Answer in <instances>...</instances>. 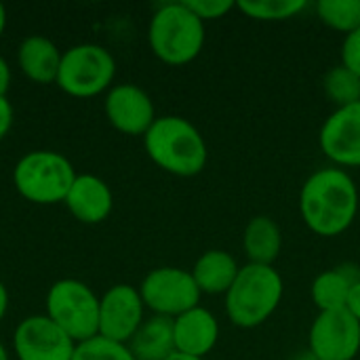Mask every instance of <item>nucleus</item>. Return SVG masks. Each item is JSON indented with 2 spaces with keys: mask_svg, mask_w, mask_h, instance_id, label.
Wrapping results in <instances>:
<instances>
[{
  "mask_svg": "<svg viewBox=\"0 0 360 360\" xmlns=\"http://www.w3.org/2000/svg\"><path fill=\"white\" fill-rule=\"evenodd\" d=\"M304 224L319 236L344 234L359 215V190L344 169H321L312 173L300 192Z\"/></svg>",
  "mask_w": 360,
  "mask_h": 360,
  "instance_id": "nucleus-1",
  "label": "nucleus"
},
{
  "mask_svg": "<svg viewBox=\"0 0 360 360\" xmlns=\"http://www.w3.org/2000/svg\"><path fill=\"white\" fill-rule=\"evenodd\" d=\"M146 152L154 165L177 177L198 175L209 160L200 131L181 116H160L143 135Z\"/></svg>",
  "mask_w": 360,
  "mask_h": 360,
  "instance_id": "nucleus-2",
  "label": "nucleus"
},
{
  "mask_svg": "<svg viewBox=\"0 0 360 360\" xmlns=\"http://www.w3.org/2000/svg\"><path fill=\"white\" fill-rule=\"evenodd\" d=\"M285 285L274 266L247 264L226 293V314L232 325L255 329L276 312Z\"/></svg>",
  "mask_w": 360,
  "mask_h": 360,
  "instance_id": "nucleus-3",
  "label": "nucleus"
},
{
  "mask_svg": "<svg viewBox=\"0 0 360 360\" xmlns=\"http://www.w3.org/2000/svg\"><path fill=\"white\" fill-rule=\"evenodd\" d=\"M148 40L160 61L184 65L205 46V23L184 2H169L152 15Z\"/></svg>",
  "mask_w": 360,
  "mask_h": 360,
  "instance_id": "nucleus-4",
  "label": "nucleus"
},
{
  "mask_svg": "<svg viewBox=\"0 0 360 360\" xmlns=\"http://www.w3.org/2000/svg\"><path fill=\"white\" fill-rule=\"evenodd\" d=\"M17 192L36 205H55L63 202L74 179L72 162L49 150H36L25 154L13 173Z\"/></svg>",
  "mask_w": 360,
  "mask_h": 360,
  "instance_id": "nucleus-5",
  "label": "nucleus"
},
{
  "mask_svg": "<svg viewBox=\"0 0 360 360\" xmlns=\"http://www.w3.org/2000/svg\"><path fill=\"white\" fill-rule=\"evenodd\" d=\"M46 316L76 344L99 335V300L76 278H63L51 287Z\"/></svg>",
  "mask_w": 360,
  "mask_h": 360,
  "instance_id": "nucleus-6",
  "label": "nucleus"
},
{
  "mask_svg": "<svg viewBox=\"0 0 360 360\" xmlns=\"http://www.w3.org/2000/svg\"><path fill=\"white\" fill-rule=\"evenodd\" d=\"M116 74L112 53L99 44H78L63 53L57 84L72 97H95L105 91Z\"/></svg>",
  "mask_w": 360,
  "mask_h": 360,
  "instance_id": "nucleus-7",
  "label": "nucleus"
},
{
  "mask_svg": "<svg viewBox=\"0 0 360 360\" xmlns=\"http://www.w3.org/2000/svg\"><path fill=\"white\" fill-rule=\"evenodd\" d=\"M139 295L143 306L156 312V316L177 319L196 308L202 293L192 272L181 268H156L143 278Z\"/></svg>",
  "mask_w": 360,
  "mask_h": 360,
  "instance_id": "nucleus-8",
  "label": "nucleus"
},
{
  "mask_svg": "<svg viewBox=\"0 0 360 360\" xmlns=\"http://www.w3.org/2000/svg\"><path fill=\"white\" fill-rule=\"evenodd\" d=\"M310 350L316 360H354L360 350V323L346 308L321 312L310 327Z\"/></svg>",
  "mask_w": 360,
  "mask_h": 360,
  "instance_id": "nucleus-9",
  "label": "nucleus"
},
{
  "mask_svg": "<svg viewBox=\"0 0 360 360\" xmlns=\"http://www.w3.org/2000/svg\"><path fill=\"white\" fill-rule=\"evenodd\" d=\"M143 325V300L131 285H116L99 300V335L129 344Z\"/></svg>",
  "mask_w": 360,
  "mask_h": 360,
  "instance_id": "nucleus-10",
  "label": "nucleus"
},
{
  "mask_svg": "<svg viewBox=\"0 0 360 360\" xmlns=\"http://www.w3.org/2000/svg\"><path fill=\"white\" fill-rule=\"evenodd\" d=\"M15 352L19 360H72L76 342L49 316H30L15 329Z\"/></svg>",
  "mask_w": 360,
  "mask_h": 360,
  "instance_id": "nucleus-11",
  "label": "nucleus"
},
{
  "mask_svg": "<svg viewBox=\"0 0 360 360\" xmlns=\"http://www.w3.org/2000/svg\"><path fill=\"white\" fill-rule=\"evenodd\" d=\"M323 154L340 167H360V101L338 108L323 124Z\"/></svg>",
  "mask_w": 360,
  "mask_h": 360,
  "instance_id": "nucleus-12",
  "label": "nucleus"
},
{
  "mask_svg": "<svg viewBox=\"0 0 360 360\" xmlns=\"http://www.w3.org/2000/svg\"><path fill=\"white\" fill-rule=\"evenodd\" d=\"M110 124L124 135H146L156 120L150 95L135 84H118L105 97Z\"/></svg>",
  "mask_w": 360,
  "mask_h": 360,
  "instance_id": "nucleus-13",
  "label": "nucleus"
},
{
  "mask_svg": "<svg viewBox=\"0 0 360 360\" xmlns=\"http://www.w3.org/2000/svg\"><path fill=\"white\" fill-rule=\"evenodd\" d=\"M173 335L175 352L194 359H205L217 344L219 325L207 308L196 306L173 319Z\"/></svg>",
  "mask_w": 360,
  "mask_h": 360,
  "instance_id": "nucleus-14",
  "label": "nucleus"
},
{
  "mask_svg": "<svg viewBox=\"0 0 360 360\" xmlns=\"http://www.w3.org/2000/svg\"><path fill=\"white\" fill-rule=\"evenodd\" d=\"M63 202L78 221L99 224L112 213L114 198L103 179L95 175H76Z\"/></svg>",
  "mask_w": 360,
  "mask_h": 360,
  "instance_id": "nucleus-15",
  "label": "nucleus"
},
{
  "mask_svg": "<svg viewBox=\"0 0 360 360\" xmlns=\"http://www.w3.org/2000/svg\"><path fill=\"white\" fill-rule=\"evenodd\" d=\"M238 272L240 268L236 259L228 251H221V249H211L202 253L192 268V276L200 293H207V295H226L230 287L234 285Z\"/></svg>",
  "mask_w": 360,
  "mask_h": 360,
  "instance_id": "nucleus-16",
  "label": "nucleus"
},
{
  "mask_svg": "<svg viewBox=\"0 0 360 360\" xmlns=\"http://www.w3.org/2000/svg\"><path fill=\"white\" fill-rule=\"evenodd\" d=\"M61 53L44 36H30L19 46V68L21 72L40 84L57 82L59 65H61Z\"/></svg>",
  "mask_w": 360,
  "mask_h": 360,
  "instance_id": "nucleus-17",
  "label": "nucleus"
},
{
  "mask_svg": "<svg viewBox=\"0 0 360 360\" xmlns=\"http://www.w3.org/2000/svg\"><path fill=\"white\" fill-rule=\"evenodd\" d=\"M243 247L249 257V264L272 266L283 249V232L272 217L257 215L245 228Z\"/></svg>",
  "mask_w": 360,
  "mask_h": 360,
  "instance_id": "nucleus-18",
  "label": "nucleus"
},
{
  "mask_svg": "<svg viewBox=\"0 0 360 360\" xmlns=\"http://www.w3.org/2000/svg\"><path fill=\"white\" fill-rule=\"evenodd\" d=\"M129 350L135 360H167L175 354L173 319L154 316L146 321L129 342Z\"/></svg>",
  "mask_w": 360,
  "mask_h": 360,
  "instance_id": "nucleus-19",
  "label": "nucleus"
},
{
  "mask_svg": "<svg viewBox=\"0 0 360 360\" xmlns=\"http://www.w3.org/2000/svg\"><path fill=\"white\" fill-rule=\"evenodd\" d=\"M359 281L360 276L352 274L348 266L321 272L312 283V300L316 308L321 312L344 310L348 304V295Z\"/></svg>",
  "mask_w": 360,
  "mask_h": 360,
  "instance_id": "nucleus-20",
  "label": "nucleus"
},
{
  "mask_svg": "<svg viewBox=\"0 0 360 360\" xmlns=\"http://www.w3.org/2000/svg\"><path fill=\"white\" fill-rule=\"evenodd\" d=\"M319 19L346 36L360 27V0H321L316 2Z\"/></svg>",
  "mask_w": 360,
  "mask_h": 360,
  "instance_id": "nucleus-21",
  "label": "nucleus"
},
{
  "mask_svg": "<svg viewBox=\"0 0 360 360\" xmlns=\"http://www.w3.org/2000/svg\"><path fill=\"white\" fill-rule=\"evenodd\" d=\"M308 2L304 0H240L236 8L257 21H285L300 15Z\"/></svg>",
  "mask_w": 360,
  "mask_h": 360,
  "instance_id": "nucleus-22",
  "label": "nucleus"
},
{
  "mask_svg": "<svg viewBox=\"0 0 360 360\" xmlns=\"http://www.w3.org/2000/svg\"><path fill=\"white\" fill-rule=\"evenodd\" d=\"M325 93L338 108L359 103L360 76H356L352 70H348L344 65H338V68L329 70L325 76Z\"/></svg>",
  "mask_w": 360,
  "mask_h": 360,
  "instance_id": "nucleus-23",
  "label": "nucleus"
},
{
  "mask_svg": "<svg viewBox=\"0 0 360 360\" xmlns=\"http://www.w3.org/2000/svg\"><path fill=\"white\" fill-rule=\"evenodd\" d=\"M72 360H135L127 344L110 342L101 335L76 344Z\"/></svg>",
  "mask_w": 360,
  "mask_h": 360,
  "instance_id": "nucleus-24",
  "label": "nucleus"
},
{
  "mask_svg": "<svg viewBox=\"0 0 360 360\" xmlns=\"http://www.w3.org/2000/svg\"><path fill=\"white\" fill-rule=\"evenodd\" d=\"M202 23L213 21L219 17H226L232 8H236V2L232 0H181Z\"/></svg>",
  "mask_w": 360,
  "mask_h": 360,
  "instance_id": "nucleus-25",
  "label": "nucleus"
},
{
  "mask_svg": "<svg viewBox=\"0 0 360 360\" xmlns=\"http://www.w3.org/2000/svg\"><path fill=\"white\" fill-rule=\"evenodd\" d=\"M342 65L360 76V27L350 32L342 44Z\"/></svg>",
  "mask_w": 360,
  "mask_h": 360,
  "instance_id": "nucleus-26",
  "label": "nucleus"
},
{
  "mask_svg": "<svg viewBox=\"0 0 360 360\" xmlns=\"http://www.w3.org/2000/svg\"><path fill=\"white\" fill-rule=\"evenodd\" d=\"M11 124H13V108H11V101L0 95V139L6 137V133L11 131Z\"/></svg>",
  "mask_w": 360,
  "mask_h": 360,
  "instance_id": "nucleus-27",
  "label": "nucleus"
},
{
  "mask_svg": "<svg viewBox=\"0 0 360 360\" xmlns=\"http://www.w3.org/2000/svg\"><path fill=\"white\" fill-rule=\"evenodd\" d=\"M346 310L356 319L360 323V281L352 287L350 295H348V304H346Z\"/></svg>",
  "mask_w": 360,
  "mask_h": 360,
  "instance_id": "nucleus-28",
  "label": "nucleus"
},
{
  "mask_svg": "<svg viewBox=\"0 0 360 360\" xmlns=\"http://www.w3.org/2000/svg\"><path fill=\"white\" fill-rule=\"evenodd\" d=\"M8 84H11V68L4 61V57H0V95L2 97H6Z\"/></svg>",
  "mask_w": 360,
  "mask_h": 360,
  "instance_id": "nucleus-29",
  "label": "nucleus"
},
{
  "mask_svg": "<svg viewBox=\"0 0 360 360\" xmlns=\"http://www.w3.org/2000/svg\"><path fill=\"white\" fill-rule=\"evenodd\" d=\"M6 306H8V293H6L4 285L0 283V321H2V316L6 314Z\"/></svg>",
  "mask_w": 360,
  "mask_h": 360,
  "instance_id": "nucleus-30",
  "label": "nucleus"
},
{
  "mask_svg": "<svg viewBox=\"0 0 360 360\" xmlns=\"http://www.w3.org/2000/svg\"><path fill=\"white\" fill-rule=\"evenodd\" d=\"M4 25H6V11H4V6L0 4V36H2V32H4Z\"/></svg>",
  "mask_w": 360,
  "mask_h": 360,
  "instance_id": "nucleus-31",
  "label": "nucleus"
},
{
  "mask_svg": "<svg viewBox=\"0 0 360 360\" xmlns=\"http://www.w3.org/2000/svg\"><path fill=\"white\" fill-rule=\"evenodd\" d=\"M167 360H205V359H194V356H186V354H179V352H175L173 356H169Z\"/></svg>",
  "mask_w": 360,
  "mask_h": 360,
  "instance_id": "nucleus-32",
  "label": "nucleus"
},
{
  "mask_svg": "<svg viewBox=\"0 0 360 360\" xmlns=\"http://www.w3.org/2000/svg\"><path fill=\"white\" fill-rule=\"evenodd\" d=\"M0 360H8V356H6V350H4V346L0 344Z\"/></svg>",
  "mask_w": 360,
  "mask_h": 360,
  "instance_id": "nucleus-33",
  "label": "nucleus"
}]
</instances>
